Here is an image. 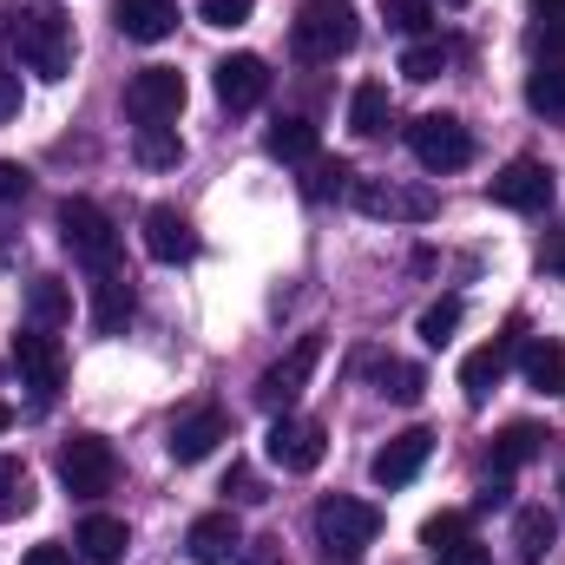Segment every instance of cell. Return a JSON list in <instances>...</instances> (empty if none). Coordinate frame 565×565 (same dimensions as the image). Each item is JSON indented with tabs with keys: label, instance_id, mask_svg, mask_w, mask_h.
<instances>
[{
	"label": "cell",
	"instance_id": "3",
	"mask_svg": "<svg viewBox=\"0 0 565 565\" xmlns=\"http://www.w3.org/2000/svg\"><path fill=\"white\" fill-rule=\"evenodd\" d=\"M60 244L86 264V270H119V231L93 198H66L60 204Z\"/></svg>",
	"mask_w": 565,
	"mask_h": 565
},
{
	"label": "cell",
	"instance_id": "27",
	"mask_svg": "<svg viewBox=\"0 0 565 565\" xmlns=\"http://www.w3.org/2000/svg\"><path fill=\"white\" fill-rule=\"evenodd\" d=\"M540 447H546V434L533 422H513L500 440H493V473H513V467H526V460H540Z\"/></svg>",
	"mask_w": 565,
	"mask_h": 565
},
{
	"label": "cell",
	"instance_id": "16",
	"mask_svg": "<svg viewBox=\"0 0 565 565\" xmlns=\"http://www.w3.org/2000/svg\"><path fill=\"white\" fill-rule=\"evenodd\" d=\"M427 454H434V434H427V427H408V434H395V440L375 454L369 473H375V487H408L427 467Z\"/></svg>",
	"mask_w": 565,
	"mask_h": 565
},
{
	"label": "cell",
	"instance_id": "17",
	"mask_svg": "<svg viewBox=\"0 0 565 565\" xmlns=\"http://www.w3.org/2000/svg\"><path fill=\"white\" fill-rule=\"evenodd\" d=\"M184 546H191L198 565H231L237 546H244V526H237V513H198L191 533H184Z\"/></svg>",
	"mask_w": 565,
	"mask_h": 565
},
{
	"label": "cell",
	"instance_id": "44",
	"mask_svg": "<svg viewBox=\"0 0 565 565\" xmlns=\"http://www.w3.org/2000/svg\"><path fill=\"white\" fill-rule=\"evenodd\" d=\"M26 565H73V553H66V546H53V540H46V546H33V553H26Z\"/></svg>",
	"mask_w": 565,
	"mask_h": 565
},
{
	"label": "cell",
	"instance_id": "4",
	"mask_svg": "<svg viewBox=\"0 0 565 565\" xmlns=\"http://www.w3.org/2000/svg\"><path fill=\"white\" fill-rule=\"evenodd\" d=\"M349 204L362 217H382V224H427L440 211V198L427 184H402V178H355L349 184Z\"/></svg>",
	"mask_w": 565,
	"mask_h": 565
},
{
	"label": "cell",
	"instance_id": "36",
	"mask_svg": "<svg viewBox=\"0 0 565 565\" xmlns=\"http://www.w3.org/2000/svg\"><path fill=\"white\" fill-rule=\"evenodd\" d=\"M349 184H355V171H349L342 158H335V164H316V171H309V198H329V191H349Z\"/></svg>",
	"mask_w": 565,
	"mask_h": 565
},
{
	"label": "cell",
	"instance_id": "1",
	"mask_svg": "<svg viewBox=\"0 0 565 565\" xmlns=\"http://www.w3.org/2000/svg\"><path fill=\"white\" fill-rule=\"evenodd\" d=\"M7 46L40 79H66L73 73V20L60 7H13L7 13Z\"/></svg>",
	"mask_w": 565,
	"mask_h": 565
},
{
	"label": "cell",
	"instance_id": "39",
	"mask_svg": "<svg viewBox=\"0 0 565 565\" xmlns=\"http://www.w3.org/2000/svg\"><path fill=\"white\" fill-rule=\"evenodd\" d=\"M237 565H282V540H244Z\"/></svg>",
	"mask_w": 565,
	"mask_h": 565
},
{
	"label": "cell",
	"instance_id": "33",
	"mask_svg": "<svg viewBox=\"0 0 565 565\" xmlns=\"http://www.w3.org/2000/svg\"><path fill=\"white\" fill-rule=\"evenodd\" d=\"M526 106L533 113H565V66H540L526 79Z\"/></svg>",
	"mask_w": 565,
	"mask_h": 565
},
{
	"label": "cell",
	"instance_id": "10",
	"mask_svg": "<svg viewBox=\"0 0 565 565\" xmlns=\"http://www.w3.org/2000/svg\"><path fill=\"white\" fill-rule=\"evenodd\" d=\"M316 362H322V335H296V349L282 355L277 369L257 382V402L270 408V415H289V402L309 388V375H316Z\"/></svg>",
	"mask_w": 565,
	"mask_h": 565
},
{
	"label": "cell",
	"instance_id": "12",
	"mask_svg": "<svg viewBox=\"0 0 565 565\" xmlns=\"http://www.w3.org/2000/svg\"><path fill=\"white\" fill-rule=\"evenodd\" d=\"M217 440H231V415L204 402V408H191V415L171 422V440H164V447H171L178 467H198L204 454H217Z\"/></svg>",
	"mask_w": 565,
	"mask_h": 565
},
{
	"label": "cell",
	"instance_id": "47",
	"mask_svg": "<svg viewBox=\"0 0 565 565\" xmlns=\"http://www.w3.org/2000/svg\"><path fill=\"white\" fill-rule=\"evenodd\" d=\"M7 427H13V408H7V402H0V434H7Z\"/></svg>",
	"mask_w": 565,
	"mask_h": 565
},
{
	"label": "cell",
	"instance_id": "15",
	"mask_svg": "<svg viewBox=\"0 0 565 565\" xmlns=\"http://www.w3.org/2000/svg\"><path fill=\"white\" fill-rule=\"evenodd\" d=\"M264 93H270V66H264L257 53H231V60L217 66V99H224L231 113L264 106Z\"/></svg>",
	"mask_w": 565,
	"mask_h": 565
},
{
	"label": "cell",
	"instance_id": "2",
	"mask_svg": "<svg viewBox=\"0 0 565 565\" xmlns=\"http://www.w3.org/2000/svg\"><path fill=\"white\" fill-rule=\"evenodd\" d=\"M355 13L342 7V0H316V7H302L296 13V26H289V46H296V60H309V66H329V60H342L349 46H355Z\"/></svg>",
	"mask_w": 565,
	"mask_h": 565
},
{
	"label": "cell",
	"instance_id": "21",
	"mask_svg": "<svg viewBox=\"0 0 565 565\" xmlns=\"http://www.w3.org/2000/svg\"><path fill=\"white\" fill-rule=\"evenodd\" d=\"M553 546H559V520L546 507H520V520H513V553H520V565H540Z\"/></svg>",
	"mask_w": 565,
	"mask_h": 565
},
{
	"label": "cell",
	"instance_id": "40",
	"mask_svg": "<svg viewBox=\"0 0 565 565\" xmlns=\"http://www.w3.org/2000/svg\"><path fill=\"white\" fill-rule=\"evenodd\" d=\"M26 184H33V178H26V164H7V158H0V204H20V198H26Z\"/></svg>",
	"mask_w": 565,
	"mask_h": 565
},
{
	"label": "cell",
	"instance_id": "9",
	"mask_svg": "<svg viewBox=\"0 0 565 565\" xmlns=\"http://www.w3.org/2000/svg\"><path fill=\"white\" fill-rule=\"evenodd\" d=\"M126 113H132L139 126H171V119L184 113V73H178V66H145V73H132Z\"/></svg>",
	"mask_w": 565,
	"mask_h": 565
},
{
	"label": "cell",
	"instance_id": "45",
	"mask_svg": "<svg viewBox=\"0 0 565 565\" xmlns=\"http://www.w3.org/2000/svg\"><path fill=\"white\" fill-rule=\"evenodd\" d=\"M533 13H540V20H559V26H565V0H533Z\"/></svg>",
	"mask_w": 565,
	"mask_h": 565
},
{
	"label": "cell",
	"instance_id": "42",
	"mask_svg": "<svg viewBox=\"0 0 565 565\" xmlns=\"http://www.w3.org/2000/svg\"><path fill=\"white\" fill-rule=\"evenodd\" d=\"M540 264H546L553 277H565V231H546V250H540Z\"/></svg>",
	"mask_w": 565,
	"mask_h": 565
},
{
	"label": "cell",
	"instance_id": "26",
	"mask_svg": "<svg viewBox=\"0 0 565 565\" xmlns=\"http://www.w3.org/2000/svg\"><path fill=\"white\" fill-rule=\"evenodd\" d=\"M349 132L355 139H382L388 132V86H355V99H349Z\"/></svg>",
	"mask_w": 565,
	"mask_h": 565
},
{
	"label": "cell",
	"instance_id": "31",
	"mask_svg": "<svg viewBox=\"0 0 565 565\" xmlns=\"http://www.w3.org/2000/svg\"><path fill=\"white\" fill-rule=\"evenodd\" d=\"M447 66H454V46H447V40H415V46H408V53H402V73H408V79H440V73H447Z\"/></svg>",
	"mask_w": 565,
	"mask_h": 565
},
{
	"label": "cell",
	"instance_id": "11",
	"mask_svg": "<svg viewBox=\"0 0 565 565\" xmlns=\"http://www.w3.org/2000/svg\"><path fill=\"white\" fill-rule=\"evenodd\" d=\"M264 447H270V460H277L282 473H316L322 454H329V434H322V422H309V415H277Z\"/></svg>",
	"mask_w": 565,
	"mask_h": 565
},
{
	"label": "cell",
	"instance_id": "7",
	"mask_svg": "<svg viewBox=\"0 0 565 565\" xmlns=\"http://www.w3.org/2000/svg\"><path fill=\"white\" fill-rule=\"evenodd\" d=\"M13 369L33 388V402H53L66 388V349H60V335L53 329H20L13 335Z\"/></svg>",
	"mask_w": 565,
	"mask_h": 565
},
{
	"label": "cell",
	"instance_id": "29",
	"mask_svg": "<svg viewBox=\"0 0 565 565\" xmlns=\"http://www.w3.org/2000/svg\"><path fill=\"white\" fill-rule=\"evenodd\" d=\"M132 158H139L145 171H171V164L184 158V139H178L171 126H139V139H132Z\"/></svg>",
	"mask_w": 565,
	"mask_h": 565
},
{
	"label": "cell",
	"instance_id": "38",
	"mask_svg": "<svg viewBox=\"0 0 565 565\" xmlns=\"http://www.w3.org/2000/svg\"><path fill=\"white\" fill-rule=\"evenodd\" d=\"M434 565H493V553L480 546V540H454V546H440Z\"/></svg>",
	"mask_w": 565,
	"mask_h": 565
},
{
	"label": "cell",
	"instance_id": "50",
	"mask_svg": "<svg viewBox=\"0 0 565 565\" xmlns=\"http://www.w3.org/2000/svg\"><path fill=\"white\" fill-rule=\"evenodd\" d=\"M559 40H565V26H559Z\"/></svg>",
	"mask_w": 565,
	"mask_h": 565
},
{
	"label": "cell",
	"instance_id": "35",
	"mask_svg": "<svg viewBox=\"0 0 565 565\" xmlns=\"http://www.w3.org/2000/svg\"><path fill=\"white\" fill-rule=\"evenodd\" d=\"M257 0H198V20L204 26H244Z\"/></svg>",
	"mask_w": 565,
	"mask_h": 565
},
{
	"label": "cell",
	"instance_id": "13",
	"mask_svg": "<svg viewBox=\"0 0 565 565\" xmlns=\"http://www.w3.org/2000/svg\"><path fill=\"white\" fill-rule=\"evenodd\" d=\"M487 198H493L500 211H546V204H553V178H546L540 158H513V164L487 184Z\"/></svg>",
	"mask_w": 565,
	"mask_h": 565
},
{
	"label": "cell",
	"instance_id": "19",
	"mask_svg": "<svg viewBox=\"0 0 565 565\" xmlns=\"http://www.w3.org/2000/svg\"><path fill=\"white\" fill-rule=\"evenodd\" d=\"M132 309H139V289H132L126 270H93V329L119 335L132 322Z\"/></svg>",
	"mask_w": 565,
	"mask_h": 565
},
{
	"label": "cell",
	"instance_id": "5",
	"mask_svg": "<svg viewBox=\"0 0 565 565\" xmlns=\"http://www.w3.org/2000/svg\"><path fill=\"white\" fill-rule=\"evenodd\" d=\"M113 480H119V454H113V440H99V434H73V440L60 447V487H66L73 500H99V493H113Z\"/></svg>",
	"mask_w": 565,
	"mask_h": 565
},
{
	"label": "cell",
	"instance_id": "6",
	"mask_svg": "<svg viewBox=\"0 0 565 565\" xmlns=\"http://www.w3.org/2000/svg\"><path fill=\"white\" fill-rule=\"evenodd\" d=\"M316 533H322V546H329L335 559H355L362 546H375V540H382V507L335 493V500H322V507H316Z\"/></svg>",
	"mask_w": 565,
	"mask_h": 565
},
{
	"label": "cell",
	"instance_id": "49",
	"mask_svg": "<svg viewBox=\"0 0 565 565\" xmlns=\"http://www.w3.org/2000/svg\"><path fill=\"white\" fill-rule=\"evenodd\" d=\"M335 565H355V559H335Z\"/></svg>",
	"mask_w": 565,
	"mask_h": 565
},
{
	"label": "cell",
	"instance_id": "18",
	"mask_svg": "<svg viewBox=\"0 0 565 565\" xmlns=\"http://www.w3.org/2000/svg\"><path fill=\"white\" fill-rule=\"evenodd\" d=\"M145 250H151L158 264H191V257H198V231H191L171 204H151V211H145Z\"/></svg>",
	"mask_w": 565,
	"mask_h": 565
},
{
	"label": "cell",
	"instance_id": "48",
	"mask_svg": "<svg viewBox=\"0 0 565 565\" xmlns=\"http://www.w3.org/2000/svg\"><path fill=\"white\" fill-rule=\"evenodd\" d=\"M440 7H467V0H440Z\"/></svg>",
	"mask_w": 565,
	"mask_h": 565
},
{
	"label": "cell",
	"instance_id": "24",
	"mask_svg": "<svg viewBox=\"0 0 565 565\" xmlns=\"http://www.w3.org/2000/svg\"><path fill=\"white\" fill-rule=\"evenodd\" d=\"M26 316H33V329H60L73 316V289L60 277H33L26 282Z\"/></svg>",
	"mask_w": 565,
	"mask_h": 565
},
{
	"label": "cell",
	"instance_id": "43",
	"mask_svg": "<svg viewBox=\"0 0 565 565\" xmlns=\"http://www.w3.org/2000/svg\"><path fill=\"white\" fill-rule=\"evenodd\" d=\"M224 493H231V500H264V493H257V480H250V473H244V467H237V473H231V480H224Z\"/></svg>",
	"mask_w": 565,
	"mask_h": 565
},
{
	"label": "cell",
	"instance_id": "20",
	"mask_svg": "<svg viewBox=\"0 0 565 565\" xmlns=\"http://www.w3.org/2000/svg\"><path fill=\"white\" fill-rule=\"evenodd\" d=\"M113 20H119V33H126V40L158 46V40H171V33H178V0H119V7H113Z\"/></svg>",
	"mask_w": 565,
	"mask_h": 565
},
{
	"label": "cell",
	"instance_id": "25",
	"mask_svg": "<svg viewBox=\"0 0 565 565\" xmlns=\"http://www.w3.org/2000/svg\"><path fill=\"white\" fill-rule=\"evenodd\" d=\"M526 388L533 395H565V342H533L526 349Z\"/></svg>",
	"mask_w": 565,
	"mask_h": 565
},
{
	"label": "cell",
	"instance_id": "28",
	"mask_svg": "<svg viewBox=\"0 0 565 565\" xmlns=\"http://www.w3.org/2000/svg\"><path fill=\"white\" fill-rule=\"evenodd\" d=\"M264 151L282 158V164H302V158H316V126H309V119H277L270 139H264Z\"/></svg>",
	"mask_w": 565,
	"mask_h": 565
},
{
	"label": "cell",
	"instance_id": "14",
	"mask_svg": "<svg viewBox=\"0 0 565 565\" xmlns=\"http://www.w3.org/2000/svg\"><path fill=\"white\" fill-rule=\"evenodd\" d=\"M513 355H520V322H507V335H493L487 349H473V355L460 362V388H467V402H487V395L500 388V375L513 369Z\"/></svg>",
	"mask_w": 565,
	"mask_h": 565
},
{
	"label": "cell",
	"instance_id": "22",
	"mask_svg": "<svg viewBox=\"0 0 565 565\" xmlns=\"http://www.w3.org/2000/svg\"><path fill=\"white\" fill-rule=\"evenodd\" d=\"M126 546H132V533H126V520H113V513H93V520L79 526V553H86V565H119Z\"/></svg>",
	"mask_w": 565,
	"mask_h": 565
},
{
	"label": "cell",
	"instance_id": "23",
	"mask_svg": "<svg viewBox=\"0 0 565 565\" xmlns=\"http://www.w3.org/2000/svg\"><path fill=\"white\" fill-rule=\"evenodd\" d=\"M369 375H375V395H388V402H402V408H415L427 388V375L415 362H395V355H369Z\"/></svg>",
	"mask_w": 565,
	"mask_h": 565
},
{
	"label": "cell",
	"instance_id": "30",
	"mask_svg": "<svg viewBox=\"0 0 565 565\" xmlns=\"http://www.w3.org/2000/svg\"><path fill=\"white\" fill-rule=\"evenodd\" d=\"M20 513H33V480L13 454H0V520H20Z\"/></svg>",
	"mask_w": 565,
	"mask_h": 565
},
{
	"label": "cell",
	"instance_id": "8",
	"mask_svg": "<svg viewBox=\"0 0 565 565\" xmlns=\"http://www.w3.org/2000/svg\"><path fill=\"white\" fill-rule=\"evenodd\" d=\"M408 151L422 158V171H460L473 158V132L454 113H427V119L408 126Z\"/></svg>",
	"mask_w": 565,
	"mask_h": 565
},
{
	"label": "cell",
	"instance_id": "32",
	"mask_svg": "<svg viewBox=\"0 0 565 565\" xmlns=\"http://www.w3.org/2000/svg\"><path fill=\"white\" fill-rule=\"evenodd\" d=\"M454 329H460V296H440V302H427L422 309V342L427 349H447Z\"/></svg>",
	"mask_w": 565,
	"mask_h": 565
},
{
	"label": "cell",
	"instance_id": "37",
	"mask_svg": "<svg viewBox=\"0 0 565 565\" xmlns=\"http://www.w3.org/2000/svg\"><path fill=\"white\" fill-rule=\"evenodd\" d=\"M422 540L434 546V553H440V546H454V540H467V513H434Z\"/></svg>",
	"mask_w": 565,
	"mask_h": 565
},
{
	"label": "cell",
	"instance_id": "46",
	"mask_svg": "<svg viewBox=\"0 0 565 565\" xmlns=\"http://www.w3.org/2000/svg\"><path fill=\"white\" fill-rule=\"evenodd\" d=\"M7 257H13V237H7V231H0V264H7Z\"/></svg>",
	"mask_w": 565,
	"mask_h": 565
},
{
	"label": "cell",
	"instance_id": "34",
	"mask_svg": "<svg viewBox=\"0 0 565 565\" xmlns=\"http://www.w3.org/2000/svg\"><path fill=\"white\" fill-rule=\"evenodd\" d=\"M382 13H388L402 33H427V26H434V7H427V0H382Z\"/></svg>",
	"mask_w": 565,
	"mask_h": 565
},
{
	"label": "cell",
	"instance_id": "41",
	"mask_svg": "<svg viewBox=\"0 0 565 565\" xmlns=\"http://www.w3.org/2000/svg\"><path fill=\"white\" fill-rule=\"evenodd\" d=\"M7 119H20V73L0 66V126H7Z\"/></svg>",
	"mask_w": 565,
	"mask_h": 565
}]
</instances>
